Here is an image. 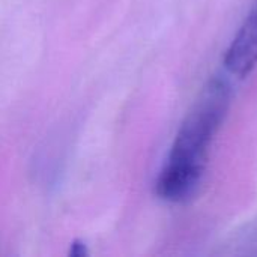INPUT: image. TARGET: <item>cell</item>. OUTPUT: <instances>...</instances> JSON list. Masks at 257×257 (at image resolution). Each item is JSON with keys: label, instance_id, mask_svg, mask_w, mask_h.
Here are the masks:
<instances>
[{"label": "cell", "instance_id": "1", "mask_svg": "<svg viewBox=\"0 0 257 257\" xmlns=\"http://www.w3.org/2000/svg\"><path fill=\"white\" fill-rule=\"evenodd\" d=\"M232 98L227 80L214 77L202 90L191 111L184 119L161 169L157 182V196L169 203L191 200L205 176L209 148L218 133Z\"/></svg>", "mask_w": 257, "mask_h": 257}, {"label": "cell", "instance_id": "3", "mask_svg": "<svg viewBox=\"0 0 257 257\" xmlns=\"http://www.w3.org/2000/svg\"><path fill=\"white\" fill-rule=\"evenodd\" d=\"M71 254L72 256H84L86 254V247L83 244H80L78 241H75L74 244H71Z\"/></svg>", "mask_w": 257, "mask_h": 257}, {"label": "cell", "instance_id": "2", "mask_svg": "<svg viewBox=\"0 0 257 257\" xmlns=\"http://www.w3.org/2000/svg\"><path fill=\"white\" fill-rule=\"evenodd\" d=\"M227 72L238 78L247 77L257 65V3L244 20L233 41L230 42L224 59Z\"/></svg>", "mask_w": 257, "mask_h": 257}]
</instances>
